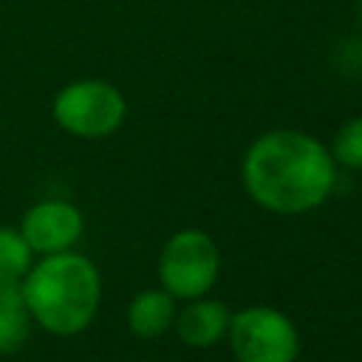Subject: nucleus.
I'll use <instances>...</instances> for the list:
<instances>
[{"instance_id":"1","label":"nucleus","mask_w":362,"mask_h":362,"mask_svg":"<svg viewBox=\"0 0 362 362\" xmlns=\"http://www.w3.org/2000/svg\"><path fill=\"white\" fill-rule=\"evenodd\" d=\"M240 175L257 206L277 215H303L331 195L337 161L317 136L277 127L249 144Z\"/></svg>"},{"instance_id":"2","label":"nucleus","mask_w":362,"mask_h":362,"mask_svg":"<svg viewBox=\"0 0 362 362\" xmlns=\"http://www.w3.org/2000/svg\"><path fill=\"white\" fill-rule=\"evenodd\" d=\"M31 320L57 337L85 331L102 303V277L90 257L68 249L42 255L23 277Z\"/></svg>"},{"instance_id":"3","label":"nucleus","mask_w":362,"mask_h":362,"mask_svg":"<svg viewBox=\"0 0 362 362\" xmlns=\"http://www.w3.org/2000/svg\"><path fill=\"white\" fill-rule=\"evenodd\" d=\"M54 122L79 139H105L124 124V93L105 79L68 82L51 102Z\"/></svg>"},{"instance_id":"4","label":"nucleus","mask_w":362,"mask_h":362,"mask_svg":"<svg viewBox=\"0 0 362 362\" xmlns=\"http://www.w3.org/2000/svg\"><path fill=\"white\" fill-rule=\"evenodd\" d=\"M221 272V252L201 229L170 235L158 255V280L175 300H195L212 291Z\"/></svg>"},{"instance_id":"5","label":"nucleus","mask_w":362,"mask_h":362,"mask_svg":"<svg viewBox=\"0 0 362 362\" xmlns=\"http://www.w3.org/2000/svg\"><path fill=\"white\" fill-rule=\"evenodd\" d=\"M226 339L238 362H294L300 354L297 325L272 305H249L232 314Z\"/></svg>"},{"instance_id":"6","label":"nucleus","mask_w":362,"mask_h":362,"mask_svg":"<svg viewBox=\"0 0 362 362\" xmlns=\"http://www.w3.org/2000/svg\"><path fill=\"white\" fill-rule=\"evenodd\" d=\"M82 229H85L82 212L59 198L37 201L23 212L20 221V235L25 238L34 255H57L74 249L76 240L82 238Z\"/></svg>"},{"instance_id":"7","label":"nucleus","mask_w":362,"mask_h":362,"mask_svg":"<svg viewBox=\"0 0 362 362\" xmlns=\"http://www.w3.org/2000/svg\"><path fill=\"white\" fill-rule=\"evenodd\" d=\"M229 322H232V311L226 308V303L221 300H212V297H195V300H187L184 311L175 314V331H178V339L189 348H212L218 345L221 339H226V331H229Z\"/></svg>"},{"instance_id":"8","label":"nucleus","mask_w":362,"mask_h":362,"mask_svg":"<svg viewBox=\"0 0 362 362\" xmlns=\"http://www.w3.org/2000/svg\"><path fill=\"white\" fill-rule=\"evenodd\" d=\"M175 322V297L167 288H144L127 305V328L139 339H156Z\"/></svg>"},{"instance_id":"9","label":"nucleus","mask_w":362,"mask_h":362,"mask_svg":"<svg viewBox=\"0 0 362 362\" xmlns=\"http://www.w3.org/2000/svg\"><path fill=\"white\" fill-rule=\"evenodd\" d=\"M31 311L25 305L23 280L0 283V354L20 351L31 337Z\"/></svg>"},{"instance_id":"10","label":"nucleus","mask_w":362,"mask_h":362,"mask_svg":"<svg viewBox=\"0 0 362 362\" xmlns=\"http://www.w3.org/2000/svg\"><path fill=\"white\" fill-rule=\"evenodd\" d=\"M31 246L20 235V229H11L0 223V283L3 280H23L31 269Z\"/></svg>"},{"instance_id":"11","label":"nucleus","mask_w":362,"mask_h":362,"mask_svg":"<svg viewBox=\"0 0 362 362\" xmlns=\"http://www.w3.org/2000/svg\"><path fill=\"white\" fill-rule=\"evenodd\" d=\"M331 156L345 170H362V116L348 119L331 144Z\"/></svg>"}]
</instances>
